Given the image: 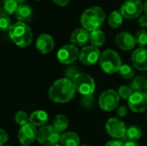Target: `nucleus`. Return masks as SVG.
<instances>
[{
	"instance_id": "obj_1",
	"label": "nucleus",
	"mask_w": 147,
	"mask_h": 146,
	"mask_svg": "<svg viewBox=\"0 0 147 146\" xmlns=\"http://www.w3.org/2000/svg\"><path fill=\"white\" fill-rule=\"evenodd\" d=\"M75 92L72 81L64 77L58 79L52 84L48 90V96L53 102L66 103L73 99Z\"/></svg>"
},
{
	"instance_id": "obj_2",
	"label": "nucleus",
	"mask_w": 147,
	"mask_h": 146,
	"mask_svg": "<svg viewBox=\"0 0 147 146\" xmlns=\"http://www.w3.org/2000/svg\"><path fill=\"white\" fill-rule=\"evenodd\" d=\"M105 20L104 10L98 6L91 7L84 10L81 15V24L83 28L92 32L99 29Z\"/></svg>"
},
{
	"instance_id": "obj_3",
	"label": "nucleus",
	"mask_w": 147,
	"mask_h": 146,
	"mask_svg": "<svg viewBox=\"0 0 147 146\" xmlns=\"http://www.w3.org/2000/svg\"><path fill=\"white\" fill-rule=\"evenodd\" d=\"M9 35L11 40L20 47L28 46L33 39L31 28L22 22H17L13 24L9 30Z\"/></svg>"
},
{
	"instance_id": "obj_4",
	"label": "nucleus",
	"mask_w": 147,
	"mask_h": 146,
	"mask_svg": "<svg viewBox=\"0 0 147 146\" xmlns=\"http://www.w3.org/2000/svg\"><path fill=\"white\" fill-rule=\"evenodd\" d=\"M99 63L102 70L108 74H114L119 71L122 65L119 54L111 49H108L101 54Z\"/></svg>"
},
{
	"instance_id": "obj_5",
	"label": "nucleus",
	"mask_w": 147,
	"mask_h": 146,
	"mask_svg": "<svg viewBox=\"0 0 147 146\" xmlns=\"http://www.w3.org/2000/svg\"><path fill=\"white\" fill-rule=\"evenodd\" d=\"M72 83L76 91L85 96H92L96 89V83L91 76L86 73H78L73 79Z\"/></svg>"
},
{
	"instance_id": "obj_6",
	"label": "nucleus",
	"mask_w": 147,
	"mask_h": 146,
	"mask_svg": "<svg viewBox=\"0 0 147 146\" xmlns=\"http://www.w3.org/2000/svg\"><path fill=\"white\" fill-rule=\"evenodd\" d=\"M60 133L58 132L53 126L46 125L38 131L37 140L43 146H53L60 141Z\"/></svg>"
},
{
	"instance_id": "obj_7",
	"label": "nucleus",
	"mask_w": 147,
	"mask_h": 146,
	"mask_svg": "<svg viewBox=\"0 0 147 146\" xmlns=\"http://www.w3.org/2000/svg\"><path fill=\"white\" fill-rule=\"evenodd\" d=\"M119 101H120V96L115 90L107 89L101 94L98 100V103L102 110L106 112H109L117 108Z\"/></svg>"
},
{
	"instance_id": "obj_8",
	"label": "nucleus",
	"mask_w": 147,
	"mask_h": 146,
	"mask_svg": "<svg viewBox=\"0 0 147 146\" xmlns=\"http://www.w3.org/2000/svg\"><path fill=\"white\" fill-rule=\"evenodd\" d=\"M144 9V4L140 0H128L121 7V13L123 17L130 20L139 17Z\"/></svg>"
},
{
	"instance_id": "obj_9",
	"label": "nucleus",
	"mask_w": 147,
	"mask_h": 146,
	"mask_svg": "<svg viewBox=\"0 0 147 146\" xmlns=\"http://www.w3.org/2000/svg\"><path fill=\"white\" fill-rule=\"evenodd\" d=\"M106 131L108 134L116 139H124L127 133V127L123 121L117 118H111L106 123Z\"/></svg>"
},
{
	"instance_id": "obj_10",
	"label": "nucleus",
	"mask_w": 147,
	"mask_h": 146,
	"mask_svg": "<svg viewBox=\"0 0 147 146\" xmlns=\"http://www.w3.org/2000/svg\"><path fill=\"white\" fill-rule=\"evenodd\" d=\"M78 57H79V51L74 45H65L63 46L57 53L59 61L64 65H70L73 63Z\"/></svg>"
},
{
	"instance_id": "obj_11",
	"label": "nucleus",
	"mask_w": 147,
	"mask_h": 146,
	"mask_svg": "<svg viewBox=\"0 0 147 146\" xmlns=\"http://www.w3.org/2000/svg\"><path fill=\"white\" fill-rule=\"evenodd\" d=\"M101 54L97 47L94 46H86L79 52V60L85 65H95L100 59Z\"/></svg>"
},
{
	"instance_id": "obj_12",
	"label": "nucleus",
	"mask_w": 147,
	"mask_h": 146,
	"mask_svg": "<svg viewBox=\"0 0 147 146\" xmlns=\"http://www.w3.org/2000/svg\"><path fill=\"white\" fill-rule=\"evenodd\" d=\"M127 102L129 108L134 113H143L147 109V94L146 92H134Z\"/></svg>"
},
{
	"instance_id": "obj_13",
	"label": "nucleus",
	"mask_w": 147,
	"mask_h": 146,
	"mask_svg": "<svg viewBox=\"0 0 147 146\" xmlns=\"http://www.w3.org/2000/svg\"><path fill=\"white\" fill-rule=\"evenodd\" d=\"M37 136L38 131L36 130V127L30 122L21 126L18 133V139L22 145H29L30 144L34 143L35 139H37Z\"/></svg>"
},
{
	"instance_id": "obj_14",
	"label": "nucleus",
	"mask_w": 147,
	"mask_h": 146,
	"mask_svg": "<svg viewBox=\"0 0 147 146\" xmlns=\"http://www.w3.org/2000/svg\"><path fill=\"white\" fill-rule=\"evenodd\" d=\"M115 43L117 46L124 51H129L134 48L136 41L134 36L128 32H121L115 37Z\"/></svg>"
},
{
	"instance_id": "obj_15",
	"label": "nucleus",
	"mask_w": 147,
	"mask_h": 146,
	"mask_svg": "<svg viewBox=\"0 0 147 146\" xmlns=\"http://www.w3.org/2000/svg\"><path fill=\"white\" fill-rule=\"evenodd\" d=\"M132 63L139 71L147 70V50L145 48L136 49L132 55Z\"/></svg>"
},
{
	"instance_id": "obj_16",
	"label": "nucleus",
	"mask_w": 147,
	"mask_h": 146,
	"mask_svg": "<svg viewBox=\"0 0 147 146\" xmlns=\"http://www.w3.org/2000/svg\"><path fill=\"white\" fill-rule=\"evenodd\" d=\"M36 47L42 54L50 53L54 47V41L51 35L47 34H40L36 40Z\"/></svg>"
},
{
	"instance_id": "obj_17",
	"label": "nucleus",
	"mask_w": 147,
	"mask_h": 146,
	"mask_svg": "<svg viewBox=\"0 0 147 146\" xmlns=\"http://www.w3.org/2000/svg\"><path fill=\"white\" fill-rule=\"evenodd\" d=\"M89 40H90V33L84 28L76 29L71 36V42L72 45L76 46H82L85 45Z\"/></svg>"
},
{
	"instance_id": "obj_18",
	"label": "nucleus",
	"mask_w": 147,
	"mask_h": 146,
	"mask_svg": "<svg viewBox=\"0 0 147 146\" xmlns=\"http://www.w3.org/2000/svg\"><path fill=\"white\" fill-rule=\"evenodd\" d=\"M49 116L47 113L44 110H35L29 116V122L36 126H44L47 123Z\"/></svg>"
},
{
	"instance_id": "obj_19",
	"label": "nucleus",
	"mask_w": 147,
	"mask_h": 146,
	"mask_svg": "<svg viewBox=\"0 0 147 146\" xmlns=\"http://www.w3.org/2000/svg\"><path fill=\"white\" fill-rule=\"evenodd\" d=\"M16 16L18 22H29L33 17V9L28 4H19L16 11Z\"/></svg>"
},
{
	"instance_id": "obj_20",
	"label": "nucleus",
	"mask_w": 147,
	"mask_h": 146,
	"mask_svg": "<svg viewBox=\"0 0 147 146\" xmlns=\"http://www.w3.org/2000/svg\"><path fill=\"white\" fill-rule=\"evenodd\" d=\"M59 142L62 146H79L80 139L76 133L66 132L61 135Z\"/></svg>"
},
{
	"instance_id": "obj_21",
	"label": "nucleus",
	"mask_w": 147,
	"mask_h": 146,
	"mask_svg": "<svg viewBox=\"0 0 147 146\" xmlns=\"http://www.w3.org/2000/svg\"><path fill=\"white\" fill-rule=\"evenodd\" d=\"M105 40H106V36H105V34L102 30L97 29V30L90 32V41L92 46L96 47L102 46L105 43Z\"/></svg>"
},
{
	"instance_id": "obj_22",
	"label": "nucleus",
	"mask_w": 147,
	"mask_h": 146,
	"mask_svg": "<svg viewBox=\"0 0 147 146\" xmlns=\"http://www.w3.org/2000/svg\"><path fill=\"white\" fill-rule=\"evenodd\" d=\"M1 1V13L7 15L16 13L18 8V3L16 0H0Z\"/></svg>"
},
{
	"instance_id": "obj_23",
	"label": "nucleus",
	"mask_w": 147,
	"mask_h": 146,
	"mask_svg": "<svg viewBox=\"0 0 147 146\" xmlns=\"http://www.w3.org/2000/svg\"><path fill=\"white\" fill-rule=\"evenodd\" d=\"M142 135L141 129L137 126H132L127 129L126 136L124 138L125 141H137L140 139Z\"/></svg>"
},
{
	"instance_id": "obj_24",
	"label": "nucleus",
	"mask_w": 147,
	"mask_h": 146,
	"mask_svg": "<svg viewBox=\"0 0 147 146\" xmlns=\"http://www.w3.org/2000/svg\"><path fill=\"white\" fill-rule=\"evenodd\" d=\"M68 125H69V120L66 118V116L64 114H58L54 118L53 122V127L59 133L64 132L68 127Z\"/></svg>"
},
{
	"instance_id": "obj_25",
	"label": "nucleus",
	"mask_w": 147,
	"mask_h": 146,
	"mask_svg": "<svg viewBox=\"0 0 147 146\" xmlns=\"http://www.w3.org/2000/svg\"><path fill=\"white\" fill-rule=\"evenodd\" d=\"M123 22V15L119 10H114L109 16V24L113 28L121 27Z\"/></svg>"
},
{
	"instance_id": "obj_26",
	"label": "nucleus",
	"mask_w": 147,
	"mask_h": 146,
	"mask_svg": "<svg viewBox=\"0 0 147 146\" xmlns=\"http://www.w3.org/2000/svg\"><path fill=\"white\" fill-rule=\"evenodd\" d=\"M146 82L147 79L143 76L136 77L132 81V83L130 86L133 92H144V90L146 89Z\"/></svg>"
},
{
	"instance_id": "obj_27",
	"label": "nucleus",
	"mask_w": 147,
	"mask_h": 146,
	"mask_svg": "<svg viewBox=\"0 0 147 146\" xmlns=\"http://www.w3.org/2000/svg\"><path fill=\"white\" fill-rule=\"evenodd\" d=\"M135 41L140 48H144L147 46V32L146 30H140L135 34Z\"/></svg>"
},
{
	"instance_id": "obj_28",
	"label": "nucleus",
	"mask_w": 147,
	"mask_h": 146,
	"mask_svg": "<svg viewBox=\"0 0 147 146\" xmlns=\"http://www.w3.org/2000/svg\"><path fill=\"white\" fill-rule=\"evenodd\" d=\"M120 76L124 79H131L134 76V71L128 65H122L119 71Z\"/></svg>"
},
{
	"instance_id": "obj_29",
	"label": "nucleus",
	"mask_w": 147,
	"mask_h": 146,
	"mask_svg": "<svg viewBox=\"0 0 147 146\" xmlns=\"http://www.w3.org/2000/svg\"><path fill=\"white\" fill-rule=\"evenodd\" d=\"M15 120H16V124L22 126L29 123V117L24 111H19L16 113V114L15 116Z\"/></svg>"
},
{
	"instance_id": "obj_30",
	"label": "nucleus",
	"mask_w": 147,
	"mask_h": 146,
	"mask_svg": "<svg viewBox=\"0 0 147 146\" xmlns=\"http://www.w3.org/2000/svg\"><path fill=\"white\" fill-rule=\"evenodd\" d=\"M11 21L9 18V16L5 14L1 13L0 15V28L2 31H7L9 30L11 28Z\"/></svg>"
},
{
	"instance_id": "obj_31",
	"label": "nucleus",
	"mask_w": 147,
	"mask_h": 146,
	"mask_svg": "<svg viewBox=\"0 0 147 146\" xmlns=\"http://www.w3.org/2000/svg\"><path fill=\"white\" fill-rule=\"evenodd\" d=\"M133 90L131 89V87L129 86H127V85H122L119 88V90H118V94L120 96L121 98L122 99H129V97L132 96L133 94Z\"/></svg>"
},
{
	"instance_id": "obj_32",
	"label": "nucleus",
	"mask_w": 147,
	"mask_h": 146,
	"mask_svg": "<svg viewBox=\"0 0 147 146\" xmlns=\"http://www.w3.org/2000/svg\"><path fill=\"white\" fill-rule=\"evenodd\" d=\"M78 73H80V72L78 71V69L77 67H75V66H71V67L67 68L66 71H65L66 78H68V79H70L71 81Z\"/></svg>"
},
{
	"instance_id": "obj_33",
	"label": "nucleus",
	"mask_w": 147,
	"mask_h": 146,
	"mask_svg": "<svg viewBox=\"0 0 147 146\" xmlns=\"http://www.w3.org/2000/svg\"><path fill=\"white\" fill-rule=\"evenodd\" d=\"M81 103L86 108H90V107H92V105L94 103V98L92 96H85L82 98Z\"/></svg>"
},
{
	"instance_id": "obj_34",
	"label": "nucleus",
	"mask_w": 147,
	"mask_h": 146,
	"mask_svg": "<svg viewBox=\"0 0 147 146\" xmlns=\"http://www.w3.org/2000/svg\"><path fill=\"white\" fill-rule=\"evenodd\" d=\"M8 139H9L8 133L3 129H0V145L1 146L3 145L4 143L8 141Z\"/></svg>"
},
{
	"instance_id": "obj_35",
	"label": "nucleus",
	"mask_w": 147,
	"mask_h": 146,
	"mask_svg": "<svg viewBox=\"0 0 147 146\" xmlns=\"http://www.w3.org/2000/svg\"><path fill=\"white\" fill-rule=\"evenodd\" d=\"M116 113H117V114H118L120 117H124V116H126V114H127V107H126V106H124V105L120 106V107L117 108Z\"/></svg>"
},
{
	"instance_id": "obj_36",
	"label": "nucleus",
	"mask_w": 147,
	"mask_h": 146,
	"mask_svg": "<svg viewBox=\"0 0 147 146\" xmlns=\"http://www.w3.org/2000/svg\"><path fill=\"white\" fill-rule=\"evenodd\" d=\"M105 146H124V144L122 143V141L118 140V139H115V140H110L109 141Z\"/></svg>"
},
{
	"instance_id": "obj_37",
	"label": "nucleus",
	"mask_w": 147,
	"mask_h": 146,
	"mask_svg": "<svg viewBox=\"0 0 147 146\" xmlns=\"http://www.w3.org/2000/svg\"><path fill=\"white\" fill-rule=\"evenodd\" d=\"M139 23L142 28H147V15H142L139 19Z\"/></svg>"
},
{
	"instance_id": "obj_38",
	"label": "nucleus",
	"mask_w": 147,
	"mask_h": 146,
	"mask_svg": "<svg viewBox=\"0 0 147 146\" xmlns=\"http://www.w3.org/2000/svg\"><path fill=\"white\" fill-rule=\"evenodd\" d=\"M55 4H57L58 6H60V7H64L65 5L68 4L69 1L70 0H53Z\"/></svg>"
},
{
	"instance_id": "obj_39",
	"label": "nucleus",
	"mask_w": 147,
	"mask_h": 146,
	"mask_svg": "<svg viewBox=\"0 0 147 146\" xmlns=\"http://www.w3.org/2000/svg\"><path fill=\"white\" fill-rule=\"evenodd\" d=\"M124 146H140L137 141H127L125 142Z\"/></svg>"
},
{
	"instance_id": "obj_40",
	"label": "nucleus",
	"mask_w": 147,
	"mask_h": 146,
	"mask_svg": "<svg viewBox=\"0 0 147 146\" xmlns=\"http://www.w3.org/2000/svg\"><path fill=\"white\" fill-rule=\"evenodd\" d=\"M144 11H145V13L147 15V1L145 3V4H144Z\"/></svg>"
},
{
	"instance_id": "obj_41",
	"label": "nucleus",
	"mask_w": 147,
	"mask_h": 146,
	"mask_svg": "<svg viewBox=\"0 0 147 146\" xmlns=\"http://www.w3.org/2000/svg\"><path fill=\"white\" fill-rule=\"evenodd\" d=\"M16 1H17V3H19L21 4H23V3H25L27 0H16Z\"/></svg>"
},
{
	"instance_id": "obj_42",
	"label": "nucleus",
	"mask_w": 147,
	"mask_h": 146,
	"mask_svg": "<svg viewBox=\"0 0 147 146\" xmlns=\"http://www.w3.org/2000/svg\"><path fill=\"white\" fill-rule=\"evenodd\" d=\"M145 91H146V93L147 94V82H146V89H145Z\"/></svg>"
},
{
	"instance_id": "obj_43",
	"label": "nucleus",
	"mask_w": 147,
	"mask_h": 146,
	"mask_svg": "<svg viewBox=\"0 0 147 146\" xmlns=\"http://www.w3.org/2000/svg\"><path fill=\"white\" fill-rule=\"evenodd\" d=\"M53 146H62V145H58V144H57V145H53Z\"/></svg>"
},
{
	"instance_id": "obj_44",
	"label": "nucleus",
	"mask_w": 147,
	"mask_h": 146,
	"mask_svg": "<svg viewBox=\"0 0 147 146\" xmlns=\"http://www.w3.org/2000/svg\"><path fill=\"white\" fill-rule=\"evenodd\" d=\"M81 146H90V145H81Z\"/></svg>"
},
{
	"instance_id": "obj_45",
	"label": "nucleus",
	"mask_w": 147,
	"mask_h": 146,
	"mask_svg": "<svg viewBox=\"0 0 147 146\" xmlns=\"http://www.w3.org/2000/svg\"><path fill=\"white\" fill-rule=\"evenodd\" d=\"M21 146H29V145H21Z\"/></svg>"
},
{
	"instance_id": "obj_46",
	"label": "nucleus",
	"mask_w": 147,
	"mask_h": 146,
	"mask_svg": "<svg viewBox=\"0 0 147 146\" xmlns=\"http://www.w3.org/2000/svg\"><path fill=\"white\" fill-rule=\"evenodd\" d=\"M3 146H9V145H3Z\"/></svg>"
},
{
	"instance_id": "obj_47",
	"label": "nucleus",
	"mask_w": 147,
	"mask_h": 146,
	"mask_svg": "<svg viewBox=\"0 0 147 146\" xmlns=\"http://www.w3.org/2000/svg\"><path fill=\"white\" fill-rule=\"evenodd\" d=\"M36 1H40V0H36Z\"/></svg>"
},
{
	"instance_id": "obj_48",
	"label": "nucleus",
	"mask_w": 147,
	"mask_h": 146,
	"mask_svg": "<svg viewBox=\"0 0 147 146\" xmlns=\"http://www.w3.org/2000/svg\"><path fill=\"white\" fill-rule=\"evenodd\" d=\"M127 1H128V0H127Z\"/></svg>"
},
{
	"instance_id": "obj_49",
	"label": "nucleus",
	"mask_w": 147,
	"mask_h": 146,
	"mask_svg": "<svg viewBox=\"0 0 147 146\" xmlns=\"http://www.w3.org/2000/svg\"><path fill=\"white\" fill-rule=\"evenodd\" d=\"M146 118H147V116H146Z\"/></svg>"
},
{
	"instance_id": "obj_50",
	"label": "nucleus",
	"mask_w": 147,
	"mask_h": 146,
	"mask_svg": "<svg viewBox=\"0 0 147 146\" xmlns=\"http://www.w3.org/2000/svg\"><path fill=\"white\" fill-rule=\"evenodd\" d=\"M146 1H147V0H146Z\"/></svg>"
}]
</instances>
